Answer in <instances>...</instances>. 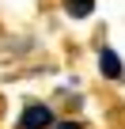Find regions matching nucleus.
<instances>
[{
    "instance_id": "obj_1",
    "label": "nucleus",
    "mask_w": 125,
    "mask_h": 129,
    "mask_svg": "<svg viewBox=\"0 0 125 129\" xmlns=\"http://www.w3.org/2000/svg\"><path fill=\"white\" fill-rule=\"evenodd\" d=\"M53 110L46 103H27L23 114H19V129H53Z\"/></svg>"
},
{
    "instance_id": "obj_2",
    "label": "nucleus",
    "mask_w": 125,
    "mask_h": 129,
    "mask_svg": "<svg viewBox=\"0 0 125 129\" xmlns=\"http://www.w3.org/2000/svg\"><path fill=\"white\" fill-rule=\"evenodd\" d=\"M99 72L106 76V80H121L125 76V64H121V57H117V49H99Z\"/></svg>"
},
{
    "instance_id": "obj_3",
    "label": "nucleus",
    "mask_w": 125,
    "mask_h": 129,
    "mask_svg": "<svg viewBox=\"0 0 125 129\" xmlns=\"http://www.w3.org/2000/svg\"><path fill=\"white\" fill-rule=\"evenodd\" d=\"M95 12V0H65V15H72V19H87Z\"/></svg>"
},
{
    "instance_id": "obj_4",
    "label": "nucleus",
    "mask_w": 125,
    "mask_h": 129,
    "mask_svg": "<svg viewBox=\"0 0 125 129\" xmlns=\"http://www.w3.org/2000/svg\"><path fill=\"white\" fill-rule=\"evenodd\" d=\"M53 129H80V121H53Z\"/></svg>"
}]
</instances>
